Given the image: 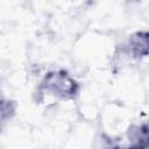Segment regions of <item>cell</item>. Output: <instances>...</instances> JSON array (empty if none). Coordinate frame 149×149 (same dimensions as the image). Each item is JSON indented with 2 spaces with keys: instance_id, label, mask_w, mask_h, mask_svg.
<instances>
[{
  "instance_id": "cell-1",
  "label": "cell",
  "mask_w": 149,
  "mask_h": 149,
  "mask_svg": "<svg viewBox=\"0 0 149 149\" xmlns=\"http://www.w3.org/2000/svg\"><path fill=\"white\" fill-rule=\"evenodd\" d=\"M40 88L58 99H73L79 92L78 83L64 70L48 72L41 81Z\"/></svg>"
},
{
  "instance_id": "cell-2",
  "label": "cell",
  "mask_w": 149,
  "mask_h": 149,
  "mask_svg": "<svg viewBox=\"0 0 149 149\" xmlns=\"http://www.w3.org/2000/svg\"><path fill=\"white\" fill-rule=\"evenodd\" d=\"M123 51L134 59L149 56V31H136L128 36Z\"/></svg>"
},
{
  "instance_id": "cell-3",
  "label": "cell",
  "mask_w": 149,
  "mask_h": 149,
  "mask_svg": "<svg viewBox=\"0 0 149 149\" xmlns=\"http://www.w3.org/2000/svg\"><path fill=\"white\" fill-rule=\"evenodd\" d=\"M127 149H149V122L134 126L128 132Z\"/></svg>"
},
{
  "instance_id": "cell-4",
  "label": "cell",
  "mask_w": 149,
  "mask_h": 149,
  "mask_svg": "<svg viewBox=\"0 0 149 149\" xmlns=\"http://www.w3.org/2000/svg\"><path fill=\"white\" fill-rule=\"evenodd\" d=\"M112 149H127V148H120V147H113Z\"/></svg>"
}]
</instances>
